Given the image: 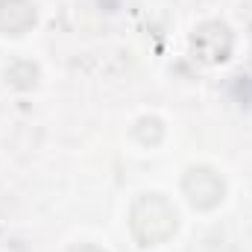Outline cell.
I'll list each match as a JSON object with an SVG mask.
<instances>
[{
	"label": "cell",
	"mask_w": 252,
	"mask_h": 252,
	"mask_svg": "<svg viewBox=\"0 0 252 252\" xmlns=\"http://www.w3.org/2000/svg\"><path fill=\"white\" fill-rule=\"evenodd\" d=\"M132 232L144 247L164 244L176 232V211L170 208L167 199H161L156 193L141 196L132 208Z\"/></svg>",
	"instance_id": "1"
},
{
	"label": "cell",
	"mask_w": 252,
	"mask_h": 252,
	"mask_svg": "<svg viewBox=\"0 0 252 252\" xmlns=\"http://www.w3.org/2000/svg\"><path fill=\"white\" fill-rule=\"evenodd\" d=\"M185 190L196 208H214L223 199V179L208 167H193L185 176Z\"/></svg>",
	"instance_id": "2"
},
{
	"label": "cell",
	"mask_w": 252,
	"mask_h": 252,
	"mask_svg": "<svg viewBox=\"0 0 252 252\" xmlns=\"http://www.w3.org/2000/svg\"><path fill=\"white\" fill-rule=\"evenodd\" d=\"M35 24V9L30 0H0V30L21 35Z\"/></svg>",
	"instance_id": "3"
},
{
	"label": "cell",
	"mask_w": 252,
	"mask_h": 252,
	"mask_svg": "<svg viewBox=\"0 0 252 252\" xmlns=\"http://www.w3.org/2000/svg\"><path fill=\"white\" fill-rule=\"evenodd\" d=\"M73 252H100L97 247H91V244H82V247H76Z\"/></svg>",
	"instance_id": "4"
}]
</instances>
